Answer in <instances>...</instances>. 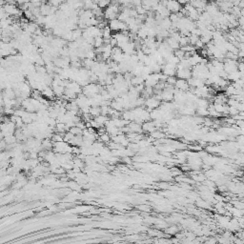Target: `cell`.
I'll list each match as a JSON object with an SVG mask.
<instances>
[{"label":"cell","mask_w":244,"mask_h":244,"mask_svg":"<svg viewBox=\"0 0 244 244\" xmlns=\"http://www.w3.org/2000/svg\"><path fill=\"white\" fill-rule=\"evenodd\" d=\"M160 3L162 5H164L171 13H177L182 10V6L178 3V1H168Z\"/></svg>","instance_id":"cell-1"},{"label":"cell","mask_w":244,"mask_h":244,"mask_svg":"<svg viewBox=\"0 0 244 244\" xmlns=\"http://www.w3.org/2000/svg\"><path fill=\"white\" fill-rule=\"evenodd\" d=\"M160 101L158 99H156L155 96H150L145 99V103H144V106L147 107V110L148 111H153V110H155V109H158L160 106Z\"/></svg>","instance_id":"cell-2"},{"label":"cell","mask_w":244,"mask_h":244,"mask_svg":"<svg viewBox=\"0 0 244 244\" xmlns=\"http://www.w3.org/2000/svg\"><path fill=\"white\" fill-rule=\"evenodd\" d=\"M176 77H177V79H183L187 81L188 79H190L192 77L191 70H189V69H180V70H176Z\"/></svg>","instance_id":"cell-3"},{"label":"cell","mask_w":244,"mask_h":244,"mask_svg":"<svg viewBox=\"0 0 244 244\" xmlns=\"http://www.w3.org/2000/svg\"><path fill=\"white\" fill-rule=\"evenodd\" d=\"M122 53H125V54H129V56H132V54L136 53V44H134V42L132 41V40H130V41L127 43V44L123 47L121 49Z\"/></svg>","instance_id":"cell-4"},{"label":"cell","mask_w":244,"mask_h":244,"mask_svg":"<svg viewBox=\"0 0 244 244\" xmlns=\"http://www.w3.org/2000/svg\"><path fill=\"white\" fill-rule=\"evenodd\" d=\"M174 89L181 91V92H188V91L190 90V86H189L186 80L176 79V84H174Z\"/></svg>","instance_id":"cell-5"},{"label":"cell","mask_w":244,"mask_h":244,"mask_svg":"<svg viewBox=\"0 0 244 244\" xmlns=\"http://www.w3.org/2000/svg\"><path fill=\"white\" fill-rule=\"evenodd\" d=\"M93 119L94 120V122H96V124L99 126V128H100V127H102V126H104L105 124H106L107 121L109 120V117H108V116H105V115H98V116H96V117H94Z\"/></svg>","instance_id":"cell-6"},{"label":"cell","mask_w":244,"mask_h":244,"mask_svg":"<svg viewBox=\"0 0 244 244\" xmlns=\"http://www.w3.org/2000/svg\"><path fill=\"white\" fill-rule=\"evenodd\" d=\"M41 94H42V96L43 97H45V98H48V99L50 100L51 98H53L54 96V94H53V91L52 89V87L51 86H47L46 88L44 89L41 92Z\"/></svg>","instance_id":"cell-7"},{"label":"cell","mask_w":244,"mask_h":244,"mask_svg":"<svg viewBox=\"0 0 244 244\" xmlns=\"http://www.w3.org/2000/svg\"><path fill=\"white\" fill-rule=\"evenodd\" d=\"M145 80L142 76H133L131 79V86H139L144 85Z\"/></svg>","instance_id":"cell-8"},{"label":"cell","mask_w":244,"mask_h":244,"mask_svg":"<svg viewBox=\"0 0 244 244\" xmlns=\"http://www.w3.org/2000/svg\"><path fill=\"white\" fill-rule=\"evenodd\" d=\"M52 89L53 91V94L57 97H62L64 96V91L65 88L62 86H56V87H52Z\"/></svg>","instance_id":"cell-9"},{"label":"cell","mask_w":244,"mask_h":244,"mask_svg":"<svg viewBox=\"0 0 244 244\" xmlns=\"http://www.w3.org/2000/svg\"><path fill=\"white\" fill-rule=\"evenodd\" d=\"M142 128H143L144 131H149V132H153V131L155 130L156 127L155 126L154 122L147 121V122H145L143 125H142Z\"/></svg>","instance_id":"cell-10"},{"label":"cell","mask_w":244,"mask_h":244,"mask_svg":"<svg viewBox=\"0 0 244 244\" xmlns=\"http://www.w3.org/2000/svg\"><path fill=\"white\" fill-rule=\"evenodd\" d=\"M89 114L91 115V116H92L93 118L96 117V116H98V115H101L100 107H91Z\"/></svg>","instance_id":"cell-11"},{"label":"cell","mask_w":244,"mask_h":244,"mask_svg":"<svg viewBox=\"0 0 244 244\" xmlns=\"http://www.w3.org/2000/svg\"><path fill=\"white\" fill-rule=\"evenodd\" d=\"M104 45V39L101 37V36H98V37H96L94 40V48H99V47H102Z\"/></svg>","instance_id":"cell-12"},{"label":"cell","mask_w":244,"mask_h":244,"mask_svg":"<svg viewBox=\"0 0 244 244\" xmlns=\"http://www.w3.org/2000/svg\"><path fill=\"white\" fill-rule=\"evenodd\" d=\"M178 44H179L180 48L189 45V39H188V37H186V36H182V35H181L180 38H179V40H178Z\"/></svg>","instance_id":"cell-13"},{"label":"cell","mask_w":244,"mask_h":244,"mask_svg":"<svg viewBox=\"0 0 244 244\" xmlns=\"http://www.w3.org/2000/svg\"><path fill=\"white\" fill-rule=\"evenodd\" d=\"M196 113H198V115L200 116V117H203V116H208V110L204 108H196Z\"/></svg>","instance_id":"cell-14"},{"label":"cell","mask_w":244,"mask_h":244,"mask_svg":"<svg viewBox=\"0 0 244 244\" xmlns=\"http://www.w3.org/2000/svg\"><path fill=\"white\" fill-rule=\"evenodd\" d=\"M129 125V128L134 131V132H139V131L141 130V126L139 124H137V123L136 122H131Z\"/></svg>","instance_id":"cell-15"},{"label":"cell","mask_w":244,"mask_h":244,"mask_svg":"<svg viewBox=\"0 0 244 244\" xmlns=\"http://www.w3.org/2000/svg\"><path fill=\"white\" fill-rule=\"evenodd\" d=\"M176 76H168L166 79V84L167 85H169V86H173L174 87V84H176Z\"/></svg>","instance_id":"cell-16"},{"label":"cell","mask_w":244,"mask_h":244,"mask_svg":"<svg viewBox=\"0 0 244 244\" xmlns=\"http://www.w3.org/2000/svg\"><path fill=\"white\" fill-rule=\"evenodd\" d=\"M69 132L72 133V134H74V136H75V134H77V136H79V134H82V130L79 129L78 127L75 126V127H72V128H71L70 130H69Z\"/></svg>","instance_id":"cell-17"},{"label":"cell","mask_w":244,"mask_h":244,"mask_svg":"<svg viewBox=\"0 0 244 244\" xmlns=\"http://www.w3.org/2000/svg\"><path fill=\"white\" fill-rule=\"evenodd\" d=\"M96 4L98 6V8L104 10V9H106L107 7L111 4V3L109 1H98V2H96Z\"/></svg>","instance_id":"cell-18"},{"label":"cell","mask_w":244,"mask_h":244,"mask_svg":"<svg viewBox=\"0 0 244 244\" xmlns=\"http://www.w3.org/2000/svg\"><path fill=\"white\" fill-rule=\"evenodd\" d=\"M195 49H203V47H204V44H203V42H202L201 40H200V38H199V40L195 43Z\"/></svg>","instance_id":"cell-19"},{"label":"cell","mask_w":244,"mask_h":244,"mask_svg":"<svg viewBox=\"0 0 244 244\" xmlns=\"http://www.w3.org/2000/svg\"><path fill=\"white\" fill-rule=\"evenodd\" d=\"M101 139L104 140V141H108L109 140V134H107V133H104L101 134Z\"/></svg>","instance_id":"cell-20"}]
</instances>
